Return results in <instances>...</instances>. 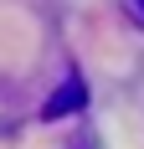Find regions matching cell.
<instances>
[{
  "label": "cell",
  "mask_w": 144,
  "mask_h": 149,
  "mask_svg": "<svg viewBox=\"0 0 144 149\" xmlns=\"http://www.w3.org/2000/svg\"><path fill=\"white\" fill-rule=\"evenodd\" d=\"M77 103H82V88L72 82V88H62V93H57V103H46V108H41V118H57V113H67V108H77Z\"/></svg>",
  "instance_id": "6da1fadb"
},
{
  "label": "cell",
  "mask_w": 144,
  "mask_h": 149,
  "mask_svg": "<svg viewBox=\"0 0 144 149\" xmlns=\"http://www.w3.org/2000/svg\"><path fill=\"white\" fill-rule=\"evenodd\" d=\"M134 10H139V15H144V0H134Z\"/></svg>",
  "instance_id": "7a4b0ae2"
}]
</instances>
